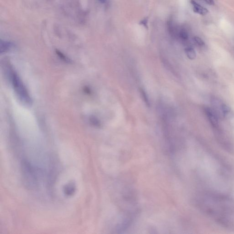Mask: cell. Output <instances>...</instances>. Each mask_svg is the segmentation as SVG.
<instances>
[{"instance_id": "cell-17", "label": "cell", "mask_w": 234, "mask_h": 234, "mask_svg": "<svg viewBox=\"0 0 234 234\" xmlns=\"http://www.w3.org/2000/svg\"><path fill=\"white\" fill-rule=\"evenodd\" d=\"M107 0H98L100 2L102 3H105L107 2Z\"/></svg>"}, {"instance_id": "cell-2", "label": "cell", "mask_w": 234, "mask_h": 234, "mask_svg": "<svg viewBox=\"0 0 234 234\" xmlns=\"http://www.w3.org/2000/svg\"><path fill=\"white\" fill-rule=\"evenodd\" d=\"M3 65L6 75L12 84L18 99L26 106L32 105V100L30 94L12 65L8 62H5Z\"/></svg>"}, {"instance_id": "cell-16", "label": "cell", "mask_w": 234, "mask_h": 234, "mask_svg": "<svg viewBox=\"0 0 234 234\" xmlns=\"http://www.w3.org/2000/svg\"><path fill=\"white\" fill-rule=\"evenodd\" d=\"M208 4L210 5H214V0H204Z\"/></svg>"}, {"instance_id": "cell-10", "label": "cell", "mask_w": 234, "mask_h": 234, "mask_svg": "<svg viewBox=\"0 0 234 234\" xmlns=\"http://www.w3.org/2000/svg\"><path fill=\"white\" fill-rule=\"evenodd\" d=\"M179 37L181 39L184 40H187L188 38V35L187 31L185 28L180 29L179 32Z\"/></svg>"}, {"instance_id": "cell-14", "label": "cell", "mask_w": 234, "mask_h": 234, "mask_svg": "<svg viewBox=\"0 0 234 234\" xmlns=\"http://www.w3.org/2000/svg\"><path fill=\"white\" fill-rule=\"evenodd\" d=\"M91 122V124L96 127H99L100 126V122L99 121L97 117H91L90 118Z\"/></svg>"}, {"instance_id": "cell-15", "label": "cell", "mask_w": 234, "mask_h": 234, "mask_svg": "<svg viewBox=\"0 0 234 234\" xmlns=\"http://www.w3.org/2000/svg\"><path fill=\"white\" fill-rule=\"evenodd\" d=\"M148 20L147 18H144V19H142V20L140 21L139 22V24L140 25H143L145 28L147 29L148 28Z\"/></svg>"}, {"instance_id": "cell-5", "label": "cell", "mask_w": 234, "mask_h": 234, "mask_svg": "<svg viewBox=\"0 0 234 234\" xmlns=\"http://www.w3.org/2000/svg\"><path fill=\"white\" fill-rule=\"evenodd\" d=\"M75 191L76 187L73 184H69L66 185L64 189L65 194L67 196H72L74 194Z\"/></svg>"}, {"instance_id": "cell-9", "label": "cell", "mask_w": 234, "mask_h": 234, "mask_svg": "<svg viewBox=\"0 0 234 234\" xmlns=\"http://www.w3.org/2000/svg\"><path fill=\"white\" fill-rule=\"evenodd\" d=\"M139 91H140V94H141V96H142V98H143L144 102L146 103V105H147L148 107H150V102L148 97L147 96V94L146 93V91H145L143 89H142V88H139Z\"/></svg>"}, {"instance_id": "cell-7", "label": "cell", "mask_w": 234, "mask_h": 234, "mask_svg": "<svg viewBox=\"0 0 234 234\" xmlns=\"http://www.w3.org/2000/svg\"><path fill=\"white\" fill-rule=\"evenodd\" d=\"M12 43L6 41H1V53H5L8 51L12 48Z\"/></svg>"}, {"instance_id": "cell-1", "label": "cell", "mask_w": 234, "mask_h": 234, "mask_svg": "<svg viewBox=\"0 0 234 234\" xmlns=\"http://www.w3.org/2000/svg\"><path fill=\"white\" fill-rule=\"evenodd\" d=\"M202 210L224 226L234 227V201L217 194H205L198 200Z\"/></svg>"}, {"instance_id": "cell-11", "label": "cell", "mask_w": 234, "mask_h": 234, "mask_svg": "<svg viewBox=\"0 0 234 234\" xmlns=\"http://www.w3.org/2000/svg\"><path fill=\"white\" fill-rule=\"evenodd\" d=\"M167 29L168 31L171 35L174 34L175 28L173 24V21L172 19H169L167 22Z\"/></svg>"}, {"instance_id": "cell-6", "label": "cell", "mask_w": 234, "mask_h": 234, "mask_svg": "<svg viewBox=\"0 0 234 234\" xmlns=\"http://www.w3.org/2000/svg\"><path fill=\"white\" fill-rule=\"evenodd\" d=\"M185 52L188 58L191 60H195L196 57L195 50L192 47H187L185 49Z\"/></svg>"}, {"instance_id": "cell-12", "label": "cell", "mask_w": 234, "mask_h": 234, "mask_svg": "<svg viewBox=\"0 0 234 234\" xmlns=\"http://www.w3.org/2000/svg\"><path fill=\"white\" fill-rule=\"evenodd\" d=\"M56 52L57 55H58V56H59V57H60L62 60L65 61L66 62H70V60H69V58H68V57H66V56H65L64 54H63L61 52L58 50H57Z\"/></svg>"}, {"instance_id": "cell-8", "label": "cell", "mask_w": 234, "mask_h": 234, "mask_svg": "<svg viewBox=\"0 0 234 234\" xmlns=\"http://www.w3.org/2000/svg\"><path fill=\"white\" fill-rule=\"evenodd\" d=\"M221 110L222 112L223 115L226 117H230L231 114V110L229 106L226 104H223L221 106Z\"/></svg>"}, {"instance_id": "cell-3", "label": "cell", "mask_w": 234, "mask_h": 234, "mask_svg": "<svg viewBox=\"0 0 234 234\" xmlns=\"http://www.w3.org/2000/svg\"><path fill=\"white\" fill-rule=\"evenodd\" d=\"M190 2L193 7V11L196 13L199 14L201 15H204L207 14L209 12L208 9L199 4L194 0H191Z\"/></svg>"}, {"instance_id": "cell-4", "label": "cell", "mask_w": 234, "mask_h": 234, "mask_svg": "<svg viewBox=\"0 0 234 234\" xmlns=\"http://www.w3.org/2000/svg\"><path fill=\"white\" fill-rule=\"evenodd\" d=\"M205 112H206L207 117H208L212 124L214 127L218 126V119H217V117L213 111L211 109L207 108L205 110Z\"/></svg>"}, {"instance_id": "cell-13", "label": "cell", "mask_w": 234, "mask_h": 234, "mask_svg": "<svg viewBox=\"0 0 234 234\" xmlns=\"http://www.w3.org/2000/svg\"><path fill=\"white\" fill-rule=\"evenodd\" d=\"M193 39H194V41L195 42V43L199 46H203L205 45L204 41L199 37L195 36Z\"/></svg>"}]
</instances>
